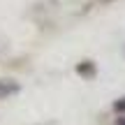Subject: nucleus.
Returning <instances> with one entry per match:
<instances>
[{
    "label": "nucleus",
    "instance_id": "nucleus-1",
    "mask_svg": "<svg viewBox=\"0 0 125 125\" xmlns=\"http://www.w3.org/2000/svg\"><path fill=\"white\" fill-rule=\"evenodd\" d=\"M19 93V83L12 79H0V100H7L9 95Z\"/></svg>",
    "mask_w": 125,
    "mask_h": 125
},
{
    "label": "nucleus",
    "instance_id": "nucleus-2",
    "mask_svg": "<svg viewBox=\"0 0 125 125\" xmlns=\"http://www.w3.org/2000/svg\"><path fill=\"white\" fill-rule=\"evenodd\" d=\"M76 72H79V74H83V76H93L95 67H93V62H90V60H83V62H79V65H76Z\"/></svg>",
    "mask_w": 125,
    "mask_h": 125
},
{
    "label": "nucleus",
    "instance_id": "nucleus-3",
    "mask_svg": "<svg viewBox=\"0 0 125 125\" xmlns=\"http://www.w3.org/2000/svg\"><path fill=\"white\" fill-rule=\"evenodd\" d=\"M114 109H116V111H125V97L116 100V102H114Z\"/></svg>",
    "mask_w": 125,
    "mask_h": 125
}]
</instances>
